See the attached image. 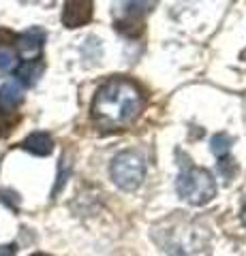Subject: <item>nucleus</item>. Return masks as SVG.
Masks as SVG:
<instances>
[{"label":"nucleus","instance_id":"f03ea898","mask_svg":"<svg viewBox=\"0 0 246 256\" xmlns=\"http://www.w3.org/2000/svg\"><path fill=\"white\" fill-rule=\"evenodd\" d=\"M178 194L190 205H205L216 196L214 175L199 166H184L178 175Z\"/></svg>","mask_w":246,"mask_h":256},{"label":"nucleus","instance_id":"ddd939ff","mask_svg":"<svg viewBox=\"0 0 246 256\" xmlns=\"http://www.w3.org/2000/svg\"><path fill=\"white\" fill-rule=\"evenodd\" d=\"M33 256H47V254H33Z\"/></svg>","mask_w":246,"mask_h":256},{"label":"nucleus","instance_id":"1a4fd4ad","mask_svg":"<svg viewBox=\"0 0 246 256\" xmlns=\"http://www.w3.org/2000/svg\"><path fill=\"white\" fill-rule=\"evenodd\" d=\"M231 146H233V139L229 137V134H225V132H218L216 137L212 139V154L225 162L227 156H229V150H231Z\"/></svg>","mask_w":246,"mask_h":256},{"label":"nucleus","instance_id":"423d86ee","mask_svg":"<svg viewBox=\"0 0 246 256\" xmlns=\"http://www.w3.org/2000/svg\"><path fill=\"white\" fill-rule=\"evenodd\" d=\"M22 148L35 156H50L54 150V141L47 132H33L22 141Z\"/></svg>","mask_w":246,"mask_h":256},{"label":"nucleus","instance_id":"f8f14e48","mask_svg":"<svg viewBox=\"0 0 246 256\" xmlns=\"http://www.w3.org/2000/svg\"><path fill=\"white\" fill-rule=\"evenodd\" d=\"M240 218H242V222H244V226H246V203H244V207H242V214H240Z\"/></svg>","mask_w":246,"mask_h":256},{"label":"nucleus","instance_id":"20e7f679","mask_svg":"<svg viewBox=\"0 0 246 256\" xmlns=\"http://www.w3.org/2000/svg\"><path fill=\"white\" fill-rule=\"evenodd\" d=\"M43 43H45V30L28 28L18 38V52L26 62L39 60V56H41V52H43Z\"/></svg>","mask_w":246,"mask_h":256},{"label":"nucleus","instance_id":"9b49d317","mask_svg":"<svg viewBox=\"0 0 246 256\" xmlns=\"http://www.w3.org/2000/svg\"><path fill=\"white\" fill-rule=\"evenodd\" d=\"M0 256H15V244L0 246Z\"/></svg>","mask_w":246,"mask_h":256},{"label":"nucleus","instance_id":"7ed1b4c3","mask_svg":"<svg viewBox=\"0 0 246 256\" xmlns=\"http://www.w3.org/2000/svg\"><path fill=\"white\" fill-rule=\"evenodd\" d=\"M109 175H112L114 184L120 190L133 192L137 190L146 178V162L144 158L135 152H120L109 166Z\"/></svg>","mask_w":246,"mask_h":256},{"label":"nucleus","instance_id":"6e6552de","mask_svg":"<svg viewBox=\"0 0 246 256\" xmlns=\"http://www.w3.org/2000/svg\"><path fill=\"white\" fill-rule=\"evenodd\" d=\"M45 70V64L41 60H30V62H24L22 66L18 68V84H24V86H35L39 82V77L43 75Z\"/></svg>","mask_w":246,"mask_h":256},{"label":"nucleus","instance_id":"39448f33","mask_svg":"<svg viewBox=\"0 0 246 256\" xmlns=\"http://www.w3.org/2000/svg\"><path fill=\"white\" fill-rule=\"evenodd\" d=\"M92 20V2L88 0H73L62 9V24L67 28H79Z\"/></svg>","mask_w":246,"mask_h":256},{"label":"nucleus","instance_id":"f257e3e1","mask_svg":"<svg viewBox=\"0 0 246 256\" xmlns=\"http://www.w3.org/2000/svg\"><path fill=\"white\" fill-rule=\"evenodd\" d=\"M146 105L137 84L124 77H112L103 84L92 100V120L103 130H122L141 116Z\"/></svg>","mask_w":246,"mask_h":256},{"label":"nucleus","instance_id":"9d476101","mask_svg":"<svg viewBox=\"0 0 246 256\" xmlns=\"http://www.w3.org/2000/svg\"><path fill=\"white\" fill-rule=\"evenodd\" d=\"M15 68H18V54H15L11 47L0 45V77L9 75Z\"/></svg>","mask_w":246,"mask_h":256},{"label":"nucleus","instance_id":"0eeeda50","mask_svg":"<svg viewBox=\"0 0 246 256\" xmlns=\"http://www.w3.org/2000/svg\"><path fill=\"white\" fill-rule=\"evenodd\" d=\"M24 100V88L18 82H7L0 88V109H15Z\"/></svg>","mask_w":246,"mask_h":256}]
</instances>
